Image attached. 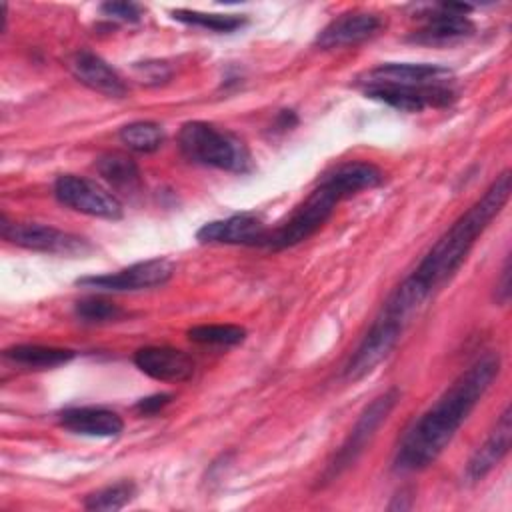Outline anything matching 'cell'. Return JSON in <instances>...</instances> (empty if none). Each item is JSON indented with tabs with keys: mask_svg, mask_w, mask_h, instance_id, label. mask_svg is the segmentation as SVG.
<instances>
[{
	"mask_svg": "<svg viewBox=\"0 0 512 512\" xmlns=\"http://www.w3.org/2000/svg\"><path fill=\"white\" fill-rule=\"evenodd\" d=\"M450 76V70L440 64H412V62H388L372 68L364 76L366 86L386 84V86H412V84H432L442 82Z\"/></svg>",
	"mask_w": 512,
	"mask_h": 512,
	"instance_id": "cell-17",
	"label": "cell"
},
{
	"mask_svg": "<svg viewBox=\"0 0 512 512\" xmlns=\"http://www.w3.org/2000/svg\"><path fill=\"white\" fill-rule=\"evenodd\" d=\"M74 350L42 346V344H16L4 350V358L12 364L30 368V370H48L62 364H68L74 358Z\"/></svg>",
	"mask_w": 512,
	"mask_h": 512,
	"instance_id": "cell-21",
	"label": "cell"
},
{
	"mask_svg": "<svg viewBox=\"0 0 512 512\" xmlns=\"http://www.w3.org/2000/svg\"><path fill=\"white\" fill-rule=\"evenodd\" d=\"M2 238L34 252L58 256H84L92 250L90 242L82 236L64 232L60 228L38 222H8L2 216Z\"/></svg>",
	"mask_w": 512,
	"mask_h": 512,
	"instance_id": "cell-7",
	"label": "cell"
},
{
	"mask_svg": "<svg viewBox=\"0 0 512 512\" xmlns=\"http://www.w3.org/2000/svg\"><path fill=\"white\" fill-rule=\"evenodd\" d=\"M172 18L182 24L204 28L210 32H220V34L234 32L242 28L246 22V18L238 14H208L198 10H172Z\"/></svg>",
	"mask_w": 512,
	"mask_h": 512,
	"instance_id": "cell-23",
	"label": "cell"
},
{
	"mask_svg": "<svg viewBox=\"0 0 512 512\" xmlns=\"http://www.w3.org/2000/svg\"><path fill=\"white\" fill-rule=\"evenodd\" d=\"M170 400H172V394L160 392V394H152V396H146V398L138 400L134 408H136L140 414H156V412H160L166 404H170Z\"/></svg>",
	"mask_w": 512,
	"mask_h": 512,
	"instance_id": "cell-28",
	"label": "cell"
},
{
	"mask_svg": "<svg viewBox=\"0 0 512 512\" xmlns=\"http://www.w3.org/2000/svg\"><path fill=\"white\" fill-rule=\"evenodd\" d=\"M100 10L106 16L122 22H138L142 18V8L136 2H104Z\"/></svg>",
	"mask_w": 512,
	"mask_h": 512,
	"instance_id": "cell-27",
	"label": "cell"
},
{
	"mask_svg": "<svg viewBox=\"0 0 512 512\" xmlns=\"http://www.w3.org/2000/svg\"><path fill=\"white\" fill-rule=\"evenodd\" d=\"M178 148L186 160L200 166H210L232 174H248L254 168L252 154L244 140L202 120L186 122L180 128Z\"/></svg>",
	"mask_w": 512,
	"mask_h": 512,
	"instance_id": "cell-3",
	"label": "cell"
},
{
	"mask_svg": "<svg viewBox=\"0 0 512 512\" xmlns=\"http://www.w3.org/2000/svg\"><path fill=\"white\" fill-rule=\"evenodd\" d=\"M268 228L260 216L242 212L222 220L206 222L196 238L202 244H232V246H266Z\"/></svg>",
	"mask_w": 512,
	"mask_h": 512,
	"instance_id": "cell-11",
	"label": "cell"
},
{
	"mask_svg": "<svg viewBox=\"0 0 512 512\" xmlns=\"http://www.w3.org/2000/svg\"><path fill=\"white\" fill-rule=\"evenodd\" d=\"M322 182L332 186L342 200L350 198L362 190L376 188L384 182V172L366 160H350L344 164H338L330 172L322 176Z\"/></svg>",
	"mask_w": 512,
	"mask_h": 512,
	"instance_id": "cell-19",
	"label": "cell"
},
{
	"mask_svg": "<svg viewBox=\"0 0 512 512\" xmlns=\"http://www.w3.org/2000/svg\"><path fill=\"white\" fill-rule=\"evenodd\" d=\"M186 336L190 342L202 346H236L244 342L246 330L236 324H200L188 328Z\"/></svg>",
	"mask_w": 512,
	"mask_h": 512,
	"instance_id": "cell-24",
	"label": "cell"
},
{
	"mask_svg": "<svg viewBox=\"0 0 512 512\" xmlns=\"http://www.w3.org/2000/svg\"><path fill=\"white\" fill-rule=\"evenodd\" d=\"M136 368L160 382H184L194 374V360L172 346H144L134 352Z\"/></svg>",
	"mask_w": 512,
	"mask_h": 512,
	"instance_id": "cell-16",
	"label": "cell"
},
{
	"mask_svg": "<svg viewBox=\"0 0 512 512\" xmlns=\"http://www.w3.org/2000/svg\"><path fill=\"white\" fill-rule=\"evenodd\" d=\"M176 272V266L168 258H150L136 264H130L122 270L98 274V276H82L76 280L82 288L102 290V292H136L164 286Z\"/></svg>",
	"mask_w": 512,
	"mask_h": 512,
	"instance_id": "cell-9",
	"label": "cell"
},
{
	"mask_svg": "<svg viewBox=\"0 0 512 512\" xmlns=\"http://www.w3.org/2000/svg\"><path fill=\"white\" fill-rule=\"evenodd\" d=\"M470 10V4H438L424 16V24L412 34V40L420 44H450L470 36L474 32V24L466 16Z\"/></svg>",
	"mask_w": 512,
	"mask_h": 512,
	"instance_id": "cell-12",
	"label": "cell"
},
{
	"mask_svg": "<svg viewBox=\"0 0 512 512\" xmlns=\"http://www.w3.org/2000/svg\"><path fill=\"white\" fill-rule=\"evenodd\" d=\"M404 324L382 310L374 318L370 330L364 334L348 362L344 364L342 376L350 382H356L364 376H368L380 362H384L390 352L396 348L400 342V336L404 332Z\"/></svg>",
	"mask_w": 512,
	"mask_h": 512,
	"instance_id": "cell-8",
	"label": "cell"
},
{
	"mask_svg": "<svg viewBox=\"0 0 512 512\" xmlns=\"http://www.w3.org/2000/svg\"><path fill=\"white\" fill-rule=\"evenodd\" d=\"M384 26V20L378 14L372 12H346L338 18H334L330 24H326L314 44L322 50L342 48V46H354L360 44L372 36H376Z\"/></svg>",
	"mask_w": 512,
	"mask_h": 512,
	"instance_id": "cell-14",
	"label": "cell"
},
{
	"mask_svg": "<svg viewBox=\"0 0 512 512\" xmlns=\"http://www.w3.org/2000/svg\"><path fill=\"white\" fill-rule=\"evenodd\" d=\"M364 94L402 112H420L424 108H444L456 100V92L442 84H412V86H366Z\"/></svg>",
	"mask_w": 512,
	"mask_h": 512,
	"instance_id": "cell-10",
	"label": "cell"
},
{
	"mask_svg": "<svg viewBox=\"0 0 512 512\" xmlns=\"http://www.w3.org/2000/svg\"><path fill=\"white\" fill-rule=\"evenodd\" d=\"M120 142L134 152H156L164 144V128L152 120H136L120 128Z\"/></svg>",
	"mask_w": 512,
	"mask_h": 512,
	"instance_id": "cell-22",
	"label": "cell"
},
{
	"mask_svg": "<svg viewBox=\"0 0 512 512\" xmlns=\"http://www.w3.org/2000/svg\"><path fill=\"white\" fill-rule=\"evenodd\" d=\"M96 172L110 186V190L136 194L142 188V174L138 164L122 152H106L96 160Z\"/></svg>",
	"mask_w": 512,
	"mask_h": 512,
	"instance_id": "cell-20",
	"label": "cell"
},
{
	"mask_svg": "<svg viewBox=\"0 0 512 512\" xmlns=\"http://www.w3.org/2000/svg\"><path fill=\"white\" fill-rule=\"evenodd\" d=\"M54 196L62 206H68L92 218L120 220L124 214L122 202L118 200L116 194H112V190L84 176H76V174L58 176L54 182Z\"/></svg>",
	"mask_w": 512,
	"mask_h": 512,
	"instance_id": "cell-6",
	"label": "cell"
},
{
	"mask_svg": "<svg viewBox=\"0 0 512 512\" xmlns=\"http://www.w3.org/2000/svg\"><path fill=\"white\" fill-rule=\"evenodd\" d=\"M510 444H512V416H510V406H506L498 416L494 428L486 436V440L468 458L464 468L466 484H476L482 478H486L504 460V456L510 450Z\"/></svg>",
	"mask_w": 512,
	"mask_h": 512,
	"instance_id": "cell-13",
	"label": "cell"
},
{
	"mask_svg": "<svg viewBox=\"0 0 512 512\" xmlns=\"http://www.w3.org/2000/svg\"><path fill=\"white\" fill-rule=\"evenodd\" d=\"M510 294H512V284H510V256H506L504 260V266L500 270V280L496 282V290H494V296L500 304H506L510 300Z\"/></svg>",
	"mask_w": 512,
	"mask_h": 512,
	"instance_id": "cell-29",
	"label": "cell"
},
{
	"mask_svg": "<svg viewBox=\"0 0 512 512\" xmlns=\"http://www.w3.org/2000/svg\"><path fill=\"white\" fill-rule=\"evenodd\" d=\"M136 496V486L134 482H128V480H122V482H116V484H110V486H104L96 492H90L86 498H84V508L86 510H120L124 508L132 498Z\"/></svg>",
	"mask_w": 512,
	"mask_h": 512,
	"instance_id": "cell-25",
	"label": "cell"
},
{
	"mask_svg": "<svg viewBox=\"0 0 512 512\" xmlns=\"http://www.w3.org/2000/svg\"><path fill=\"white\" fill-rule=\"evenodd\" d=\"M70 72L78 82L88 86L94 92H100L110 98H124L128 92V86L124 78L96 52L92 50H78L68 60Z\"/></svg>",
	"mask_w": 512,
	"mask_h": 512,
	"instance_id": "cell-15",
	"label": "cell"
},
{
	"mask_svg": "<svg viewBox=\"0 0 512 512\" xmlns=\"http://www.w3.org/2000/svg\"><path fill=\"white\" fill-rule=\"evenodd\" d=\"M512 192V174L504 170L492 180L484 194L460 214L452 226L432 244L426 256L420 260L412 276L422 282L430 292L446 284L464 264L472 246L490 226V222L502 212Z\"/></svg>",
	"mask_w": 512,
	"mask_h": 512,
	"instance_id": "cell-2",
	"label": "cell"
},
{
	"mask_svg": "<svg viewBox=\"0 0 512 512\" xmlns=\"http://www.w3.org/2000/svg\"><path fill=\"white\" fill-rule=\"evenodd\" d=\"M398 400H400V390L398 388H390V390L382 392L380 396H376L362 410V414L358 416V420L352 426L350 434L346 436L344 444L336 452L334 460L326 466V470L322 474L324 482L336 480L344 470H348L362 456V452L366 450V446L374 438L376 430L386 422V418L390 416V412L394 410Z\"/></svg>",
	"mask_w": 512,
	"mask_h": 512,
	"instance_id": "cell-5",
	"label": "cell"
},
{
	"mask_svg": "<svg viewBox=\"0 0 512 512\" xmlns=\"http://www.w3.org/2000/svg\"><path fill=\"white\" fill-rule=\"evenodd\" d=\"M340 200L342 196L320 180L318 186L306 196V200L296 206L288 220L268 232L266 248L284 250L308 240L326 224Z\"/></svg>",
	"mask_w": 512,
	"mask_h": 512,
	"instance_id": "cell-4",
	"label": "cell"
},
{
	"mask_svg": "<svg viewBox=\"0 0 512 512\" xmlns=\"http://www.w3.org/2000/svg\"><path fill=\"white\" fill-rule=\"evenodd\" d=\"M76 316L84 322H110L118 320L124 312L114 304L104 298H84L76 302Z\"/></svg>",
	"mask_w": 512,
	"mask_h": 512,
	"instance_id": "cell-26",
	"label": "cell"
},
{
	"mask_svg": "<svg viewBox=\"0 0 512 512\" xmlns=\"http://www.w3.org/2000/svg\"><path fill=\"white\" fill-rule=\"evenodd\" d=\"M58 420L66 430L94 438H114L124 428L122 418L114 410L100 406L66 408L64 412H60Z\"/></svg>",
	"mask_w": 512,
	"mask_h": 512,
	"instance_id": "cell-18",
	"label": "cell"
},
{
	"mask_svg": "<svg viewBox=\"0 0 512 512\" xmlns=\"http://www.w3.org/2000/svg\"><path fill=\"white\" fill-rule=\"evenodd\" d=\"M498 372V352H486L476 358L406 430L394 456V470L416 472L428 468L452 442L460 426L496 380Z\"/></svg>",
	"mask_w": 512,
	"mask_h": 512,
	"instance_id": "cell-1",
	"label": "cell"
}]
</instances>
